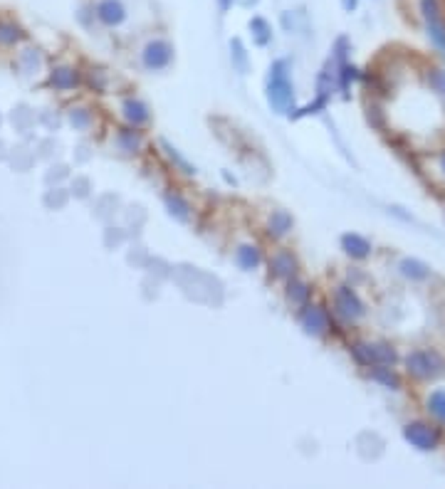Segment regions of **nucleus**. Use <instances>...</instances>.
Segmentation results:
<instances>
[{"mask_svg": "<svg viewBox=\"0 0 445 489\" xmlns=\"http://www.w3.org/2000/svg\"><path fill=\"white\" fill-rule=\"evenodd\" d=\"M406 368L413 378L430 380V378H438V375L445 373V361L438 351H433V348H421V351L408 353Z\"/></svg>", "mask_w": 445, "mask_h": 489, "instance_id": "nucleus-1", "label": "nucleus"}, {"mask_svg": "<svg viewBox=\"0 0 445 489\" xmlns=\"http://www.w3.org/2000/svg\"><path fill=\"white\" fill-rule=\"evenodd\" d=\"M354 359L361 366H393L396 364V351L389 343H354Z\"/></svg>", "mask_w": 445, "mask_h": 489, "instance_id": "nucleus-2", "label": "nucleus"}, {"mask_svg": "<svg viewBox=\"0 0 445 489\" xmlns=\"http://www.w3.org/2000/svg\"><path fill=\"white\" fill-rule=\"evenodd\" d=\"M334 309L342 319L356 321L364 316V302L359 299V294L352 287H337L334 289Z\"/></svg>", "mask_w": 445, "mask_h": 489, "instance_id": "nucleus-3", "label": "nucleus"}, {"mask_svg": "<svg viewBox=\"0 0 445 489\" xmlns=\"http://www.w3.org/2000/svg\"><path fill=\"white\" fill-rule=\"evenodd\" d=\"M403 437L411 442L413 447H418V450L428 452V450H435L440 442V433L428 423H411L403 428Z\"/></svg>", "mask_w": 445, "mask_h": 489, "instance_id": "nucleus-4", "label": "nucleus"}, {"mask_svg": "<svg viewBox=\"0 0 445 489\" xmlns=\"http://www.w3.org/2000/svg\"><path fill=\"white\" fill-rule=\"evenodd\" d=\"M285 62H277L275 70H272L270 79V102L277 109H287V104L292 102V87H289L287 77H285Z\"/></svg>", "mask_w": 445, "mask_h": 489, "instance_id": "nucleus-5", "label": "nucleus"}, {"mask_svg": "<svg viewBox=\"0 0 445 489\" xmlns=\"http://www.w3.org/2000/svg\"><path fill=\"white\" fill-rule=\"evenodd\" d=\"M299 324L312 336H324L329 332V316H326V311L322 306L315 304H304L302 314H299Z\"/></svg>", "mask_w": 445, "mask_h": 489, "instance_id": "nucleus-6", "label": "nucleus"}, {"mask_svg": "<svg viewBox=\"0 0 445 489\" xmlns=\"http://www.w3.org/2000/svg\"><path fill=\"white\" fill-rule=\"evenodd\" d=\"M421 6H423V15H425V22H428L430 38H433V42L438 45L440 49H445V22H443V17H440L438 0H423Z\"/></svg>", "mask_w": 445, "mask_h": 489, "instance_id": "nucleus-7", "label": "nucleus"}, {"mask_svg": "<svg viewBox=\"0 0 445 489\" xmlns=\"http://www.w3.org/2000/svg\"><path fill=\"white\" fill-rule=\"evenodd\" d=\"M171 57H174V52H171V45L166 42V40H153L146 47V52H144V62H146V67H151V70L169 67Z\"/></svg>", "mask_w": 445, "mask_h": 489, "instance_id": "nucleus-8", "label": "nucleus"}, {"mask_svg": "<svg viewBox=\"0 0 445 489\" xmlns=\"http://www.w3.org/2000/svg\"><path fill=\"white\" fill-rule=\"evenodd\" d=\"M270 270L277 279H292L297 274V260H294L292 252H277L270 260Z\"/></svg>", "mask_w": 445, "mask_h": 489, "instance_id": "nucleus-9", "label": "nucleus"}, {"mask_svg": "<svg viewBox=\"0 0 445 489\" xmlns=\"http://www.w3.org/2000/svg\"><path fill=\"white\" fill-rule=\"evenodd\" d=\"M342 247L347 250V255L356 257V260H364V257L371 255V242L361 235H344Z\"/></svg>", "mask_w": 445, "mask_h": 489, "instance_id": "nucleus-10", "label": "nucleus"}, {"mask_svg": "<svg viewBox=\"0 0 445 489\" xmlns=\"http://www.w3.org/2000/svg\"><path fill=\"white\" fill-rule=\"evenodd\" d=\"M289 230H292V217H289L285 210L272 212L270 223H267V233H270V238H285Z\"/></svg>", "mask_w": 445, "mask_h": 489, "instance_id": "nucleus-11", "label": "nucleus"}, {"mask_svg": "<svg viewBox=\"0 0 445 489\" xmlns=\"http://www.w3.org/2000/svg\"><path fill=\"white\" fill-rule=\"evenodd\" d=\"M310 297H312L310 284H307V282H299V279H294V277H292V282H289V287H287V299H289V304H294V306H304V304H307V302H310Z\"/></svg>", "mask_w": 445, "mask_h": 489, "instance_id": "nucleus-12", "label": "nucleus"}, {"mask_svg": "<svg viewBox=\"0 0 445 489\" xmlns=\"http://www.w3.org/2000/svg\"><path fill=\"white\" fill-rule=\"evenodd\" d=\"M371 378H374L376 383H381V386L391 388V391H398V388H401V378H398L389 366H374V368H371Z\"/></svg>", "mask_w": 445, "mask_h": 489, "instance_id": "nucleus-13", "label": "nucleus"}, {"mask_svg": "<svg viewBox=\"0 0 445 489\" xmlns=\"http://www.w3.org/2000/svg\"><path fill=\"white\" fill-rule=\"evenodd\" d=\"M401 274H406V277H411V279H428L430 270H428V265H423V262H418V260H403Z\"/></svg>", "mask_w": 445, "mask_h": 489, "instance_id": "nucleus-14", "label": "nucleus"}, {"mask_svg": "<svg viewBox=\"0 0 445 489\" xmlns=\"http://www.w3.org/2000/svg\"><path fill=\"white\" fill-rule=\"evenodd\" d=\"M235 260H238V265L243 267V270H252V267H257V262H260V252H257V247L243 244V247L235 252Z\"/></svg>", "mask_w": 445, "mask_h": 489, "instance_id": "nucleus-15", "label": "nucleus"}, {"mask_svg": "<svg viewBox=\"0 0 445 489\" xmlns=\"http://www.w3.org/2000/svg\"><path fill=\"white\" fill-rule=\"evenodd\" d=\"M428 410L435 415V418L440 420V423H445V393H443V391L430 393V398H428Z\"/></svg>", "mask_w": 445, "mask_h": 489, "instance_id": "nucleus-16", "label": "nucleus"}, {"mask_svg": "<svg viewBox=\"0 0 445 489\" xmlns=\"http://www.w3.org/2000/svg\"><path fill=\"white\" fill-rule=\"evenodd\" d=\"M126 116H129L134 124H144V121H149V111H146V107L144 104H139V102H126Z\"/></svg>", "mask_w": 445, "mask_h": 489, "instance_id": "nucleus-17", "label": "nucleus"}, {"mask_svg": "<svg viewBox=\"0 0 445 489\" xmlns=\"http://www.w3.org/2000/svg\"><path fill=\"white\" fill-rule=\"evenodd\" d=\"M166 203H169V208H171V212H174L176 217H181V220H188V203L183 201L181 196H166Z\"/></svg>", "mask_w": 445, "mask_h": 489, "instance_id": "nucleus-18", "label": "nucleus"}, {"mask_svg": "<svg viewBox=\"0 0 445 489\" xmlns=\"http://www.w3.org/2000/svg\"><path fill=\"white\" fill-rule=\"evenodd\" d=\"M102 17L107 22H119L124 20V8L119 6V3H107V6L102 8Z\"/></svg>", "mask_w": 445, "mask_h": 489, "instance_id": "nucleus-19", "label": "nucleus"}, {"mask_svg": "<svg viewBox=\"0 0 445 489\" xmlns=\"http://www.w3.org/2000/svg\"><path fill=\"white\" fill-rule=\"evenodd\" d=\"M161 146H163V148H166V151H169V158H171V161H174V163H176V166H179V169H181V171H183V173H188V176H190V173H196V171L190 169L188 163H186V161H183V158H181V156H179V153H176V151H174V148H171V146H169V143H161Z\"/></svg>", "mask_w": 445, "mask_h": 489, "instance_id": "nucleus-20", "label": "nucleus"}, {"mask_svg": "<svg viewBox=\"0 0 445 489\" xmlns=\"http://www.w3.org/2000/svg\"><path fill=\"white\" fill-rule=\"evenodd\" d=\"M428 82H430V87H433L435 92L445 94V72L433 70V72H430V75H428Z\"/></svg>", "mask_w": 445, "mask_h": 489, "instance_id": "nucleus-21", "label": "nucleus"}, {"mask_svg": "<svg viewBox=\"0 0 445 489\" xmlns=\"http://www.w3.org/2000/svg\"><path fill=\"white\" fill-rule=\"evenodd\" d=\"M344 8H347V10L349 8H356V0H344Z\"/></svg>", "mask_w": 445, "mask_h": 489, "instance_id": "nucleus-22", "label": "nucleus"}, {"mask_svg": "<svg viewBox=\"0 0 445 489\" xmlns=\"http://www.w3.org/2000/svg\"><path fill=\"white\" fill-rule=\"evenodd\" d=\"M438 161H440V169H443V173H445V151L440 153V158H438Z\"/></svg>", "mask_w": 445, "mask_h": 489, "instance_id": "nucleus-23", "label": "nucleus"}, {"mask_svg": "<svg viewBox=\"0 0 445 489\" xmlns=\"http://www.w3.org/2000/svg\"><path fill=\"white\" fill-rule=\"evenodd\" d=\"M225 6H228V0H222V8H225Z\"/></svg>", "mask_w": 445, "mask_h": 489, "instance_id": "nucleus-24", "label": "nucleus"}]
</instances>
